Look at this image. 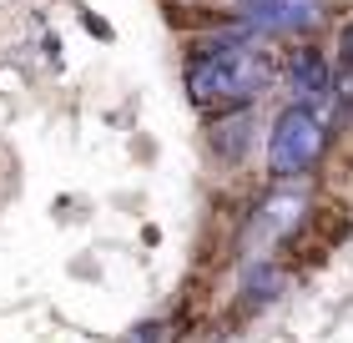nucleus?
<instances>
[{"label":"nucleus","mask_w":353,"mask_h":343,"mask_svg":"<svg viewBox=\"0 0 353 343\" xmlns=\"http://www.w3.org/2000/svg\"><path fill=\"white\" fill-rule=\"evenodd\" d=\"M343 61H353V30H348V56H343Z\"/></svg>","instance_id":"8"},{"label":"nucleus","mask_w":353,"mask_h":343,"mask_svg":"<svg viewBox=\"0 0 353 343\" xmlns=\"http://www.w3.org/2000/svg\"><path fill=\"white\" fill-rule=\"evenodd\" d=\"M248 36L252 30L237 21L222 41H202L197 46V56L187 61V96L197 106H217V117H222V111L252 106L268 91L272 66L248 46Z\"/></svg>","instance_id":"1"},{"label":"nucleus","mask_w":353,"mask_h":343,"mask_svg":"<svg viewBox=\"0 0 353 343\" xmlns=\"http://www.w3.org/2000/svg\"><path fill=\"white\" fill-rule=\"evenodd\" d=\"M323 152H328V121L313 106H288L272 121V137H268V172L272 177L313 172L323 161Z\"/></svg>","instance_id":"2"},{"label":"nucleus","mask_w":353,"mask_h":343,"mask_svg":"<svg viewBox=\"0 0 353 343\" xmlns=\"http://www.w3.org/2000/svg\"><path fill=\"white\" fill-rule=\"evenodd\" d=\"M288 96H293V106H313L318 117L333 111V66L313 46H303V51L288 61Z\"/></svg>","instance_id":"4"},{"label":"nucleus","mask_w":353,"mask_h":343,"mask_svg":"<svg viewBox=\"0 0 353 343\" xmlns=\"http://www.w3.org/2000/svg\"><path fill=\"white\" fill-rule=\"evenodd\" d=\"M333 121L339 126L353 121V61H343V66L333 71Z\"/></svg>","instance_id":"7"},{"label":"nucleus","mask_w":353,"mask_h":343,"mask_svg":"<svg viewBox=\"0 0 353 343\" xmlns=\"http://www.w3.org/2000/svg\"><path fill=\"white\" fill-rule=\"evenodd\" d=\"M212 146H217V157H228V161L243 157V146H248V106L243 111H222L217 126H212Z\"/></svg>","instance_id":"6"},{"label":"nucleus","mask_w":353,"mask_h":343,"mask_svg":"<svg viewBox=\"0 0 353 343\" xmlns=\"http://www.w3.org/2000/svg\"><path fill=\"white\" fill-rule=\"evenodd\" d=\"M303 217V192H272L258 212V227L263 233H288V227H298Z\"/></svg>","instance_id":"5"},{"label":"nucleus","mask_w":353,"mask_h":343,"mask_svg":"<svg viewBox=\"0 0 353 343\" xmlns=\"http://www.w3.org/2000/svg\"><path fill=\"white\" fill-rule=\"evenodd\" d=\"M243 26L252 36H308L323 26V0H252Z\"/></svg>","instance_id":"3"}]
</instances>
